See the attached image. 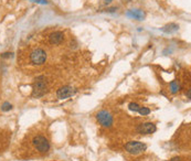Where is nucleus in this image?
Here are the masks:
<instances>
[{
    "mask_svg": "<svg viewBox=\"0 0 191 161\" xmlns=\"http://www.w3.org/2000/svg\"><path fill=\"white\" fill-rule=\"evenodd\" d=\"M178 29H179L178 24H176V23H169V24H166L165 27H163L161 31L165 32V33H172V32H176Z\"/></svg>",
    "mask_w": 191,
    "mask_h": 161,
    "instance_id": "nucleus-11",
    "label": "nucleus"
},
{
    "mask_svg": "<svg viewBox=\"0 0 191 161\" xmlns=\"http://www.w3.org/2000/svg\"><path fill=\"white\" fill-rule=\"evenodd\" d=\"M96 118L99 121V124L104 127H111L113 125V117L112 115L106 110H101L99 112H97L96 115Z\"/></svg>",
    "mask_w": 191,
    "mask_h": 161,
    "instance_id": "nucleus-5",
    "label": "nucleus"
},
{
    "mask_svg": "<svg viewBox=\"0 0 191 161\" xmlns=\"http://www.w3.org/2000/svg\"><path fill=\"white\" fill-rule=\"evenodd\" d=\"M30 61L33 65H42L47 61V52L43 49H34L30 53Z\"/></svg>",
    "mask_w": 191,
    "mask_h": 161,
    "instance_id": "nucleus-2",
    "label": "nucleus"
},
{
    "mask_svg": "<svg viewBox=\"0 0 191 161\" xmlns=\"http://www.w3.org/2000/svg\"><path fill=\"white\" fill-rule=\"evenodd\" d=\"M113 0H105V3H111Z\"/></svg>",
    "mask_w": 191,
    "mask_h": 161,
    "instance_id": "nucleus-21",
    "label": "nucleus"
},
{
    "mask_svg": "<svg viewBox=\"0 0 191 161\" xmlns=\"http://www.w3.org/2000/svg\"><path fill=\"white\" fill-rule=\"evenodd\" d=\"M31 1L36 2V3H48V1H47V0H31Z\"/></svg>",
    "mask_w": 191,
    "mask_h": 161,
    "instance_id": "nucleus-17",
    "label": "nucleus"
},
{
    "mask_svg": "<svg viewBox=\"0 0 191 161\" xmlns=\"http://www.w3.org/2000/svg\"><path fill=\"white\" fill-rule=\"evenodd\" d=\"M47 92V82L44 76H40L36 78L33 87H32V96L33 97H41Z\"/></svg>",
    "mask_w": 191,
    "mask_h": 161,
    "instance_id": "nucleus-1",
    "label": "nucleus"
},
{
    "mask_svg": "<svg viewBox=\"0 0 191 161\" xmlns=\"http://www.w3.org/2000/svg\"><path fill=\"white\" fill-rule=\"evenodd\" d=\"M11 56V53H9V52H6V53H2L1 54V57L2 59H7V57H10Z\"/></svg>",
    "mask_w": 191,
    "mask_h": 161,
    "instance_id": "nucleus-16",
    "label": "nucleus"
},
{
    "mask_svg": "<svg viewBox=\"0 0 191 161\" xmlns=\"http://www.w3.org/2000/svg\"><path fill=\"white\" fill-rule=\"evenodd\" d=\"M138 112L142 115V116H146V115H148L149 112H150V109L147 108V107H140V109L138 110Z\"/></svg>",
    "mask_w": 191,
    "mask_h": 161,
    "instance_id": "nucleus-15",
    "label": "nucleus"
},
{
    "mask_svg": "<svg viewBox=\"0 0 191 161\" xmlns=\"http://www.w3.org/2000/svg\"><path fill=\"white\" fill-rule=\"evenodd\" d=\"M32 143L33 146L36 147V149L38 151L45 154L50 150V142L48 141V139L43 136H36L33 139H32Z\"/></svg>",
    "mask_w": 191,
    "mask_h": 161,
    "instance_id": "nucleus-3",
    "label": "nucleus"
},
{
    "mask_svg": "<svg viewBox=\"0 0 191 161\" xmlns=\"http://www.w3.org/2000/svg\"><path fill=\"white\" fill-rule=\"evenodd\" d=\"M128 108H129L132 112H138V110L140 109V106L138 105L137 103H130V104L128 105Z\"/></svg>",
    "mask_w": 191,
    "mask_h": 161,
    "instance_id": "nucleus-13",
    "label": "nucleus"
},
{
    "mask_svg": "<svg viewBox=\"0 0 191 161\" xmlns=\"http://www.w3.org/2000/svg\"><path fill=\"white\" fill-rule=\"evenodd\" d=\"M11 108H12V105L10 103H8V102H5L2 104V106H1V110L2 112H9Z\"/></svg>",
    "mask_w": 191,
    "mask_h": 161,
    "instance_id": "nucleus-14",
    "label": "nucleus"
},
{
    "mask_svg": "<svg viewBox=\"0 0 191 161\" xmlns=\"http://www.w3.org/2000/svg\"><path fill=\"white\" fill-rule=\"evenodd\" d=\"M11 139V133L6 130H0V152H2L8 147Z\"/></svg>",
    "mask_w": 191,
    "mask_h": 161,
    "instance_id": "nucleus-7",
    "label": "nucleus"
},
{
    "mask_svg": "<svg viewBox=\"0 0 191 161\" xmlns=\"http://www.w3.org/2000/svg\"><path fill=\"white\" fill-rule=\"evenodd\" d=\"M170 161H181V159H180L179 157H175V158H172Z\"/></svg>",
    "mask_w": 191,
    "mask_h": 161,
    "instance_id": "nucleus-19",
    "label": "nucleus"
},
{
    "mask_svg": "<svg viewBox=\"0 0 191 161\" xmlns=\"http://www.w3.org/2000/svg\"><path fill=\"white\" fill-rule=\"evenodd\" d=\"M180 90V84H179V82L178 81H172L171 83H170V91L172 94H176L178 93Z\"/></svg>",
    "mask_w": 191,
    "mask_h": 161,
    "instance_id": "nucleus-12",
    "label": "nucleus"
},
{
    "mask_svg": "<svg viewBox=\"0 0 191 161\" xmlns=\"http://www.w3.org/2000/svg\"><path fill=\"white\" fill-rule=\"evenodd\" d=\"M127 15L128 17H130V18L137 19V20H142L144 17H145V13L142 12V10L136 9V10H129V11L127 12Z\"/></svg>",
    "mask_w": 191,
    "mask_h": 161,
    "instance_id": "nucleus-10",
    "label": "nucleus"
},
{
    "mask_svg": "<svg viewBox=\"0 0 191 161\" xmlns=\"http://www.w3.org/2000/svg\"><path fill=\"white\" fill-rule=\"evenodd\" d=\"M64 40V33L62 31H54L49 35V41L51 44H60Z\"/></svg>",
    "mask_w": 191,
    "mask_h": 161,
    "instance_id": "nucleus-9",
    "label": "nucleus"
},
{
    "mask_svg": "<svg viewBox=\"0 0 191 161\" xmlns=\"http://www.w3.org/2000/svg\"><path fill=\"white\" fill-rule=\"evenodd\" d=\"M116 10H117L116 8H109V9H107V11H108V12H115Z\"/></svg>",
    "mask_w": 191,
    "mask_h": 161,
    "instance_id": "nucleus-18",
    "label": "nucleus"
},
{
    "mask_svg": "<svg viewBox=\"0 0 191 161\" xmlns=\"http://www.w3.org/2000/svg\"><path fill=\"white\" fill-rule=\"evenodd\" d=\"M76 92L78 91H76L75 88L71 87V86H63V87H61V88L57 91V95L60 99H65V98L74 96V95L76 94Z\"/></svg>",
    "mask_w": 191,
    "mask_h": 161,
    "instance_id": "nucleus-6",
    "label": "nucleus"
},
{
    "mask_svg": "<svg viewBox=\"0 0 191 161\" xmlns=\"http://www.w3.org/2000/svg\"><path fill=\"white\" fill-rule=\"evenodd\" d=\"M137 130H138V133H142V135H149V133L156 131V125L153 123H145V124L139 125Z\"/></svg>",
    "mask_w": 191,
    "mask_h": 161,
    "instance_id": "nucleus-8",
    "label": "nucleus"
},
{
    "mask_svg": "<svg viewBox=\"0 0 191 161\" xmlns=\"http://www.w3.org/2000/svg\"><path fill=\"white\" fill-rule=\"evenodd\" d=\"M125 149L130 154H139L147 149V146L140 141H129L125 145Z\"/></svg>",
    "mask_w": 191,
    "mask_h": 161,
    "instance_id": "nucleus-4",
    "label": "nucleus"
},
{
    "mask_svg": "<svg viewBox=\"0 0 191 161\" xmlns=\"http://www.w3.org/2000/svg\"><path fill=\"white\" fill-rule=\"evenodd\" d=\"M190 93H191V91H190V90H188V93H187V97L189 98V99H190Z\"/></svg>",
    "mask_w": 191,
    "mask_h": 161,
    "instance_id": "nucleus-20",
    "label": "nucleus"
}]
</instances>
